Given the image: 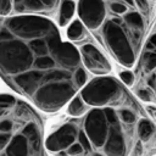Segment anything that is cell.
<instances>
[{
    "instance_id": "3",
    "label": "cell",
    "mask_w": 156,
    "mask_h": 156,
    "mask_svg": "<svg viewBox=\"0 0 156 156\" xmlns=\"http://www.w3.org/2000/svg\"><path fill=\"white\" fill-rule=\"evenodd\" d=\"M44 123L27 101L0 94V155L43 156Z\"/></svg>"
},
{
    "instance_id": "17",
    "label": "cell",
    "mask_w": 156,
    "mask_h": 156,
    "mask_svg": "<svg viewBox=\"0 0 156 156\" xmlns=\"http://www.w3.org/2000/svg\"><path fill=\"white\" fill-rule=\"evenodd\" d=\"M134 4L136 6V9L141 13L147 15V12H149V2H147V0H134Z\"/></svg>"
},
{
    "instance_id": "4",
    "label": "cell",
    "mask_w": 156,
    "mask_h": 156,
    "mask_svg": "<svg viewBox=\"0 0 156 156\" xmlns=\"http://www.w3.org/2000/svg\"><path fill=\"white\" fill-rule=\"evenodd\" d=\"M134 0H110L101 26L94 32L110 55L122 66L133 67L140 54L145 20Z\"/></svg>"
},
{
    "instance_id": "6",
    "label": "cell",
    "mask_w": 156,
    "mask_h": 156,
    "mask_svg": "<svg viewBox=\"0 0 156 156\" xmlns=\"http://www.w3.org/2000/svg\"><path fill=\"white\" fill-rule=\"evenodd\" d=\"M77 12L83 24L91 32H95L106 16L105 0H79Z\"/></svg>"
},
{
    "instance_id": "12",
    "label": "cell",
    "mask_w": 156,
    "mask_h": 156,
    "mask_svg": "<svg viewBox=\"0 0 156 156\" xmlns=\"http://www.w3.org/2000/svg\"><path fill=\"white\" fill-rule=\"evenodd\" d=\"M66 35L69 41H79L85 37V26L79 18L73 20L66 29Z\"/></svg>"
},
{
    "instance_id": "18",
    "label": "cell",
    "mask_w": 156,
    "mask_h": 156,
    "mask_svg": "<svg viewBox=\"0 0 156 156\" xmlns=\"http://www.w3.org/2000/svg\"><path fill=\"white\" fill-rule=\"evenodd\" d=\"M149 44L151 45L152 49H156V32L150 37V39H149Z\"/></svg>"
},
{
    "instance_id": "16",
    "label": "cell",
    "mask_w": 156,
    "mask_h": 156,
    "mask_svg": "<svg viewBox=\"0 0 156 156\" xmlns=\"http://www.w3.org/2000/svg\"><path fill=\"white\" fill-rule=\"evenodd\" d=\"M12 0H0V17L10 16V13L12 12Z\"/></svg>"
},
{
    "instance_id": "1",
    "label": "cell",
    "mask_w": 156,
    "mask_h": 156,
    "mask_svg": "<svg viewBox=\"0 0 156 156\" xmlns=\"http://www.w3.org/2000/svg\"><path fill=\"white\" fill-rule=\"evenodd\" d=\"M0 78L46 113L58 112L88 82L79 50L43 15L0 17Z\"/></svg>"
},
{
    "instance_id": "13",
    "label": "cell",
    "mask_w": 156,
    "mask_h": 156,
    "mask_svg": "<svg viewBox=\"0 0 156 156\" xmlns=\"http://www.w3.org/2000/svg\"><path fill=\"white\" fill-rule=\"evenodd\" d=\"M118 76H119L121 82H122L124 85H127V87H129V88H132V87L134 85V83H135V76H134V73H133L132 71H129V69L121 71V72L118 73Z\"/></svg>"
},
{
    "instance_id": "14",
    "label": "cell",
    "mask_w": 156,
    "mask_h": 156,
    "mask_svg": "<svg viewBox=\"0 0 156 156\" xmlns=\"http://www.w3.org/2000/svg\"><path fill=\"white\" fill-rule=\"evenodd\" d=\"M146 74H149V77L146 78V84H147V89H150V91L152 93L154 96V101H156V67L147 72Z\"/></svg>"
},
{
    "instance_id": "5",
    "label": "cell",
    "mask_w": 156,
    "mask_h": 156,
    "mask_svg": "<svg viewBox=\"0 0 156 156\" xmlns=\"http://www.w3.org/2000/svg\"><path fill=\"white\" fill-rule=\"evenodd\" d=\"M79 95L88 106L94 107L123 105L134 100L121 80L107 74L87 82L79 90Z\"/></svg>"
},
{
    "instance_id": "2",
    "label": "cell",
    "mask_w": 156,
    "mask_h": 156,
    "mask_svg": "<svg viewBox=\"0 0 156 156\" xmlns=\"http://www.w3.org/2000/svg\"><path fill=\"white\" fill-rule=\"evenodd\" d=\"M146 116L133 100L123 105L89 106L80 117H72L76 126V141L83 147V155L127 156L133 155L139 141L136 123Z\"/></svg>"
},
{
    "instance_id": "8",
    "label": "cell",
    "mask_w": 156,
    "mask_h": 156,
    "mask_svg": "<svg viewBox=\"0 0 156 156\" xmlns=\"http://www.w3.org/2000/svg\"><path fill=\"white\" fill-rule=\"evenodd\" d=\"M12 11L16 15H51L60 0H12Z\"/></svg>"
},
{
    "instance_id": "10",
    "label": "cell",
    "mask_w": 156,
    "mask_h": 156,
    "mask_svg": "<svg viewBox=\"0 0 156 156\" xmlns=\"http://www.w3.org/2000/svg\"><path fill=\"white\" fill-rule=\"evenodd\" d=\"M77 11V5L73 0H62L60 2V12H58V26L66 27L71 20L73 18Z\"/></svg>"
},
{
    "instance_id": "7",
    "label": "cell",
    "mask_w": 156,
    "mask_h": 156,
    "mask_svg": "<svg viewBox=\"0 0 156 156\" xmlns=\"http://www.w3.org/2000/svg\"><path fill=\"white\" fill-rule=\"evenodd\" d=\"M80 60L87 71L96 76H105L111 72V63L106 56L93 44H84L79 49Z\"/></svg>"
},
{
    "instance_id": "9",
    "label": "cell",
    "mask_w": 156,
    "mask_h": 156,
    "mask_svg": "<svg viewBox=\"0 0 156 156\" xmlns=\"http://www.w3.org/2000/svg\"><path fill=\"white\" fill-rule=\"evenodd\" d=\"M155 134H156V128L154 123L146 116L139 118L136 123V135L139 140H141V143H147L151 140V138Z\"/></svg>"
},
{
    "instance_id": "15",
    "label": "cell",
    "mask_w": 156,
    "mask_h": 156,
    "mask_svg": "<svg viewBox=\"0 0 156 156\" xmlns=\"http://www.w3.org/2000/svg\"><path fill=\"white\" fill-rule=\"evenodd\" d=\"M135 95L141 99V101H145V102H150V101H154V96H152V93L150 91V89L147 88H139L135 90Z\"/></svg>"
},
{
    "instance_id": "19",
    "label": "cell",
    "mask_w": 156,
    "mask_h": 156,
    "mask_svg": "<svg viewBox=\"0 0 156 156\" xmlns=\"http://www.w3.org/2000/svg\"><path fill=\"white\" fill-rule=\"evenodd\" d=\"M149 110H152V115L156 118V107H149Z\"/></svg>"
},
{
    "instance_id": "11",
    "label": "cell",
    "mask_w": 156,
    "mask_h": 156,
    "mask_svg": "<svg viewBox=\"0 0 156 156\" xmlns=\"http://www.w3.org/2000/svg\"><path fill=\"white\" fill-rule=\"evenodd\" d=\"M89 106L87 105V102L82 99V96L78 94H76L67 104V113L71 117H80L83 116L87 111H88Z\"/></svg>"
}]
</instances>
